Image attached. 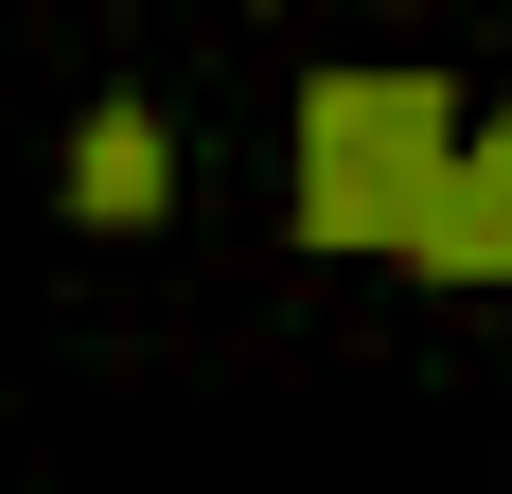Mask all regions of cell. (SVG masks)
<instances>
[{"label":"cell","mask_w":512,"mask_h":494,"mask_svg":"<svg viewBox=\"0 0 512 494\" xmlns=\"http://www.w3.org/2000/svg\"><path fill=\"white\" fill-rule=\"evenodd\" d=\"M460 89L442 71H318L301 89V247H371V265H407L442 177H460Z\"/></svg>","instance_id":"cell-1"},{"label":"cell","mask_w":512,"mask_h":494,"mask_svg":"<svg viewBox=\"0 0 512 494\" xmlns=\"http://www.w3.org/2000/svg\"><path fill=\"white\" fill-rule=\"evenodd\" d=\"M407 265H424V283H512V106L460 142V177H442V212H424Z\"/></svg>","instance_id":"cell-3"},{"label":"cell","mask_w":512,"mask_h":494,"mask_svg":"<svg viewBox=\"0 0 512 494\" xmlns=\"http://www.w3.org/2000/svg\"><path fill=\"white\" fill-rule=\"evenodd\" d=\"M71 212H89V230H159V212H177V142H159V106L106 89L89 124H71Z\"/></svg>","instance_id":"cell-2"}]
</instances>
